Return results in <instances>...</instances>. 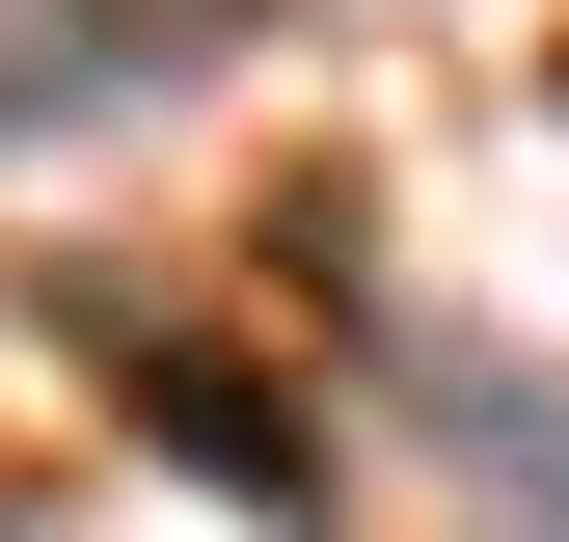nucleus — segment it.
<instances>
[{"label":"nucleus","mask_w":569,"mask_h":542,"mask_svg":"<svg viewBox=\"0 0 569 542\" xmlns=\"http://www.w3.org/2000/svg\"><path fill=\"white\" fill-rule=\"evenodd\" d=\"M82 380H109L136 434H163V461H218L244 515H326V406L271 380V353H218V325H163L136 271H82Z\"/></svg>","instance_id":"1"},{"label":"nucleus","mask_w":569,"mask_h":542,"mask_svg":"<svg viewBox=\"0 0 569 542\" xmlns=\"http://www.w3.org/2000/svg\"><path fill=\"white\" fill-rule=\"evenodd\" d=\"M271 0H28V54H0V109H109V82H163V54H244Z\"/></svg>","instance_id":"2"},{"label":"nucleus","mask_w":569,"mask_h":542,"mask_svg":"<svg viewBox=\"0 0 569 542\" xmlns=\"http://www.w3.org/2000/svg\"><path fill=\"white\" fill-rule=\"evenodd\" d=\"M407 406H435L488 489H542V515H569V380H516V353H435V325H407Z\"/></svg>","instance_id":"3"}]
</instances>
